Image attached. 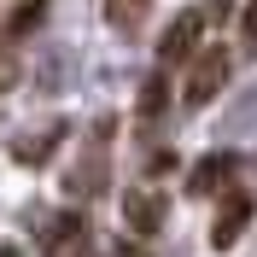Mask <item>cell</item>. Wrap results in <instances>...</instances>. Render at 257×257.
Listing matches in <instances>:
<instances>
[{"label": "cell", "instance_id": "6", "mask_svg": "<svg viewBox=\"0 0 257 257\" xmlns=\"http://www.w3.org/2000/svg\"><path fill=\"white\" fill-rule=\"evenodd\" d=\"M146 12H152V0H105V24H111L117 35H135Z\"/></svg>", "mask_w": 257, "mask_h": 257}, {"label": "cell", "instance_id": "5", "mask_svg": "<svg viewBox=\"0 0 257 257\" xmlns=\"http://www.w3.org/2000/svg\"><path fill=\"white\" fill-rule=\"evenodd\" d=\"M228 176H234V158H228V152H210V158H199V164H193L187 193H193V199H205V193H216Z\"/></svg>", "mask_w": 257, "mask_h": 257}, {"label": "cell", "instance_id": "14", "mask_svg": "<svg viewBox=\"0 0 257 257\" xmlns=\"http://www.w3.org/2000/svg\"><path fill=\"white\" fill-rule=\"evenodd\" d=\"M117 257H146V251H135V245H117Z\"/></svg>", "mask_w": 257, "mask_h": 257}, {"label": "cell", "instance_id": "3", "mask_svg": "<svg viewBox=\"0 0 257 257\" xmlns=\"http://www.w3.org/2000/svg\"><path fill=\"white\" fill-rule=\"evenodd\" d=\"M199 30H205V12H181L170 30H164V41H158V64L170 70V64H181L193 47H199Z\"/></svg>", "mask_w": 257, "mask_h": 257}, {"label": "cell", "instance_id": "7", "mask_svg": "<svg viewBox=\"0 0 257 257\" xmlns=\"http://www.w3.org/2000/svg\"><path fill=\"white\" fill-rule=\"evenodd\" d=\"M53 146H59V123H47V128H30V135H24V141H18L12 152H18L24 164H41V158L53 152Z\"/></svg>", "mask_w": 257, "mask_h": 257}, {"label": "cell", "instance_id": "13", "mask_svg": "<svg viewBox=\"0 0 257 257\" xmlns=\"http://www.w3.org/2000/svg\"><path fill=\"white\" fill-rule=\"evenodd\" d=\"M245 41H257V0H251V12H245Z\"/></svg>", "mask_w": 257, "mask_h": 257}, {"label": "cell", "instance_id": "8", "mask_svg": "<svg viewBox=\"0 0 257 257\" xmlns=\"http://www.w3.org/2000/svg\"><path fill=\"white\" fill-rule=\"evenodd\" d=\"M41 24H47V0H30V6H18V12H12V30H6V35L18 41V35L41 30Z\"/></svg>", "mask_w": 257, "mask_h": 257}, {"label": "cell", "instance_id": "15", "mask_svg": "<svg viewBox=\"0 0 257 257\" xmlns=\"http://www.w3.org/2000/svg\"><path fill=\"white\" fill-rule=\"evenodd\" d=\"M228 6H234V0H216V12H222V18H228Z\"/></svg>", "mask_w": 257, "mask_h": 257}, {"label": "cell", "instance_id": "16", "mask_svg": "<svg viewBox=\"0 0 257 257\" xmlns=\"http://www.w3.org/2000/svg\"><path fill=\"white\" fill-rule=\"evenodd\" d=\"M0 257H18V251H12V245H0Z\"/></svg>", "mask_w": 257, "mask_h": 257}, {"label": "cell", "instance_id": "4", "mask_svg": "<svg viewBox=\"0 0 257 257\" xmlns=\"http://www.w3.org/2000/svg\"><path fill=\"white\" fill-rule=\"evenodd\" d=\"M245 222H251V193H228L222 210H216V228H210V245H216V251H228V245L245 234Z\"/></svg>", "mask_w": 257, "mask_h": 257}, {"label": "cell", "instance_id": "10", "mask_svg": "<svg viewBox=\"0 0 257 257\" xmlns=\"http://www.w3.org/2000/svg\"><path fill=\"white\" fill-rule=\"evenodd\" d=\"M12 82H18V47H12V35L0 41V94H12Z\"/></svg>", "mask_w": 257, "mask_h": 257}, {"label": "cell", "instance_id": "1", "mask_svg": "<svg viewBox=\"0 0 257 257\" xmlns=\"http://www.w3.org/2000/svg\"><path fill=\"white\" fill-rule=\"evenodd\" d=\"M228 70H234L228 47H205L199 64H193V76H187V88H181V99H187V105H210V99L228 88Z\"/></svg>", "mask_w": 257, "mask_h": 257}, {"label": "cell", "instance_id": "9", "mask_svg": "<svg viewBox=\"0 0 257 257\" xmlns=\"http://www.w3.org/2000/svg\"><path fill=\"white\" fill-rule=\"evenodd\" d=\"M99 187H105V164H82V170H76V176H70V193H76V199H82V193H99Z\"/></svg>", "mask_w": 257, "mask_h": 257}, {"label": "cell", "instance_id": "2", "mask_svg": "<svg viewBox=\"0 0 257 257\" xmlns=\"http://www.w3.org/2000/svg\"><path fill=\"white\" fill-rule=\"evenodd\" d=\"M164 210H170V205H164L158 187H128L123 193V222L135 228V234H158V228H164Z\"/></svg>", "mask_w": 257, "mask_h": 257}, {"label": "cell", "instance_id": "11", "mask_svg": "<svg viewBox=\"0 0 257 257\" xmlns=\"http://www.w3.org/2000/svg\"><path fill=\"white\" fill-rule=\"evenodd\" d=\"M76 228H82L76 216H59V222L47 228V245H53V251H59V245H70V240H76Z\"/></svg>", "mask_w": 257, "mask_h": 257}, {"label": "cell", "instance_id": "12", "mask_svg": "<svg viewBox=\"0 0 257 257\" xmlns=\"http://www.w3.org/2000/svg\"><path fill=\"white\" fill-rule=\"evenodd\" d=\"M158 105H164V76H152L146 82V111H158Z\"/></svg>", "mask_w": 257, "mask_h": 257}]
</instances>
